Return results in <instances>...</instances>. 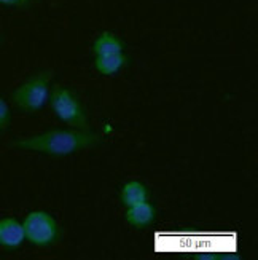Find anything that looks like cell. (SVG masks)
<instances>
[{
    "label": "cell",
    "instance_id": "6da1fadb",
    "mask_svg": "<svg viewBox=\"0 0 258 260\" xmlns=\"http://www.w3.org/2000/svg\"><path fill=\"white\" fill-rule=\"evenodd\" d=\"M97 142L99 136L89 129H53L42 134L16 138L11 142V147L50 156H69L94 147Z\"/></svg>",
    "mask_w": 258,
    "mask_h": 260
},
{
    "label": "cell",
    "instance_id": "7a4b0ae2",
    "mask_svg": "<svg viewBox=\"0 0 258 260\" xmlns=\"http://www.w3.org/2000/svg\"><path fill=\"white\" fill-rule=\"evenodd\" d=\"M51 109L61 121L77 129H89V120L82 101L65 86H56L50 93Z\"/></svg>",
    "mask_w": 258,
    "mask_h": 260
},
{
    "label": "cell",
    "instance_id": "3957f363",
    "mask_svg": "<svg viewBox=\"0 0 258 260\" xmlns=\"http://www.w3.org/2000/svg\"><path fill=\"white\" fill-rule=\"evenodd\" d=\"M50 80L51 72L42 71L24 83H21L13 91V103L24 112H39L50 101Z\"/></svg>",
    "mask_w": 258,
    "mask_h": 260
},
{
    "label": "cell",
    "instance_id": "277c9868",
    "mask_svg": "<svg viewBox=\"0 0 258 260\" xmlns=\"http://www.w3.org/2000/svg\"><path fill=\"white\" fill-rule=\"evenodd\" d=\"M24 235L26 240L39 247L51 246L59 235V225L56 219L47 211H32L29 212L24 222Z\"/></svg>",
    "mask_w": 258,
    "mask_h": 260
},
{
    "label": "cell",
    "instance_id": "5b68a950",
    "mask_svg": "<svg viewBox=\"0 0 258 260\" xmlns=\"http://www.w3.org/2000/svg\"><path fill=\"white\" fill-rule=\"evenodd\" d=\"M26 241L24 227L15 217L0 219V246L7 249H16Z\"/></svg>",
    "mask_w": 258,
    "mask_h": 260
},
{
    "label": "cell",
    "instance_id": "8992f818",
    "mask_svg": "<svg viewBox=\"0 0 258 260\" xmlns=\"http://www.w3.org/2000/svg\"><path fill=\"white\" fill-rule=\"evenodd\" d=\"M155 208L152 203L147 201H142L137 203V205H132L126 208L125 212V219L129 225H132L134 229H145L155 220Z\"/></svg>",
    "mask_w": 258,
    "mask_h": 260
},
{
    "label": "cell",
    "instance_id": "52a82bcc",
    "mask_svg": "<svg viewBox=\"0 0 258 260\" xmlns=\"http://www.w3.org/2000/svg\"><path fill=\"white\" fill-rule=\"evenodd\" d=\"M94 56H105V54H117L125 53V42H123L114 32H102L96 37L93 43Z\"/></svg>",
    "mask_w": 258,
    "mask_h": 260
},
{
    "label": "cell",
    "instance_id": "ba28073f",
    "mask_svg": "<svg viewBox=\"0 0 258 260\" xmlns=\"http://www.w3.org/2000/svg\"><path fill=\"white\" fill-rule=\"evenodd\" d=\"M128 64V58L125 53L117 54H105V56H94V67L100 75L112 77L121 72Z\"/></svg>",
    "mask_w": 258,
    "mask_h": 260
},
{
    "label": "cell",
    "instance_id": "9c48e42d",
    "mask_svg": "<svg viewBox=\"0 0 258 260\" xmlns=\"http://www.w3.org/2000/svg\"><path fill=\"white\" fill-rule=\"evenodd\" d=\"M149 200V188L139 180H129L121 188V203L128 206L137 205V203Z\"/></svg>",
    "mask_w": 258,
    "mask_h": 260
},
{
    "label": "cell",
    "instance_id": "30bf717a",
    "mask_svg": "<svg viewBox=\"0 0 258 260\" xmlns=\"http://www.w3.org/2000/svg\"><path fill=\"white\" fill-rule=\"evenodd\" d=\"M11 125V109L7 101L0 96V134L5 133Z\"/></svg>",
    "mask_w": 258,
    "mask_h": 260
},
{
    "label": "cell",
    "instance_id": "8fae6325",
    "mask_svg": "<svg viewBox=\"0 0 258 260\" xmlns=\"http://www.w3.org/2000/svg\"><path fill=\"white\" fill-rule=\"evenodd\" d=\"M33 2V0H0V5L5 7H15V8H22L27 7Z\"/></svg>",
    "mask_w": 258,
    "mask_h": 260
},
{
    "label": "cell",
    "instance_id": "7c38bea8",
    "mask_svg": "<svg viewBox=\"0 0 258 260\" xmlns=\"http://www.w3.org/2000/svg\"><path fill=\"white\" fill-rule=\"evenodd\" d=\"M2 43H4V37H2V36H0V45H2Z\"/></svg>",
    "mask_w": 258,
    "mask_h": 260
}]
</instances>
